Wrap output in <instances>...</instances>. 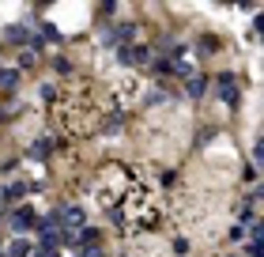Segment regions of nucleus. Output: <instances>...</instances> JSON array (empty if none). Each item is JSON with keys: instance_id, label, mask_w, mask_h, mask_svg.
<instances>
[{"instance_id": "obj_1", "label": "nucleus", "mask_w": 264, "mask_h": 257, "mask_svg": "<svg viewBox=\"0 0 264 257\" xmlns=\"http://www.w3.org/2000/svg\"><path fill=\"white\" fill-rule=\"evenodd\" d=\"M219 99L230 102V106L238 102V76H234V72H223L219 76Z\"/></svg>"}, {"instance_id": "obj_2", "label": "nucleus", "mask_w": 264, "mask_h": 257, "mask_svg": "<svg viewBox=\"0 0 264 257\" xmlns=\"http://www.w3.org/2000/svg\"><path fill=\"white\" fill-rule=\"evenodd\" d=\"M34 227V212L31 208H15L12 212V231H31Z\"/></svg>"}, {"instance_id": "obj_3", "label": "nucleus", "mask_w": 264, "mask_h": 257, "mask_svg": "<svg viewBox=\"0 0 264 257\" xmlns=\"http://www.w3.org/2000/svg\"><path fill=\"white\" fill-rule=\"evenodd\" d=\"M61 223H64V227H83V208L68 204L64 212H61Z\"/></svg>"}, {"instance_id": "obj_4", "label": "nucleus", "mask_w": 264, "mask_h": 257, "mask_svg": "<svg viewBox=\"0 0 264 257\" xmlns=\"http://www.w3.org/2000/svg\"><path fill=\"white\" fill-rule=\"evenodd\" d=\"M132 38H136V23H121L113 31V42H132Z\"/></svg>"}, {"instance_id": "obj_5", "label": "nucleus", "mask_w": 264, "mask_h": 257, "mask_svg": "<svg viewBox=\"0 0 264 257\" xmlns=\"http://www.w3.org/2000/svg\"><path fill=\"white\" fill-rule=\"evenodd\" d=\"M80 242H83V250H99V231L83 227V231H80Z\"/></svg>"}, {"instance_id": "obj_6", "label": "nucleus", "mask_w": 264, "mask_h": 257, "mask_svg": "<svg viewBox=\"0 0 264 257\" xmlns=\"http://www.w3.org/2000/svg\"><path fill=\"white\" fill-rule=\"evenodd\" d=\"M8 38H12V42H34V34L27 31V27H19V23L8 27Z\"/></svg>"}, {"instance_id": "obj_7", "label": "nucleus", "mask_w": 264, "mask_h": 257, "mask_svg": "<svg viewBox=\"0 0 264 257\" xmlns=\"http://www.w3.org/2000/svg\"><path fill=\"white\" fill-rule=\"evenodd\" d=\"M57 144H53V140H38V144L31 148V159H45V155H50V151H53Z\"/></svg>"}, {"instance_id": "obj_8", "label": "nucleus", "mask_w": 264, "mask_h": 257, "mask_svg": "<svg viewBox=\"0 0 264 257\" xmlns=\"http://www.w3.org/2000/svg\"><path fill=\"white\" fill-rule=\"evenodd\" d=\"M204 87H208V80H204V76H193V80H189V95H193V99H200Z\"/></svg>"}, {"instance_id": "obj_9", "label": "nucleus", "mask_w": 264, "mask_h": 257, "mask_svg": "<svg viewBox=\"0 0 264 257\" xmlns=\"http://www.w3.org/2000/svg\"><path fill=\"white\" fill-rule=\"evenodd\" d=\"M27 253H31V242H23V239H15L12 250H8V257H27Z\"/></svg>"}, {"instance_id": "obj_10", "label": "nucleus", "mask_w": 264, "mask_h": 257, "mask_svg": "<svg viewBox=\"0 0 264 257\" xmlns=\"http://www.w3.org/2000/svg\"><path fill=\"white\" fill-rule=\"evenodd\" d=\"M42 38L45 42H61V31H57L53 23H42Z\"/></svg>"}, {"instance_id": "obj_11", "label": "nucleus", "mask_w": 264, "mask_h": 257, "mask_svg": "<svg viewBox=\"0 0 264 257\" xmlns=\"http://www.w3.org/2000/svg\"><path fill=\"white\" fill-rule=\"evenodd\" d=\"M15 83V72H8V68H0V87H12Z\"/></svg>"}, {"instance_id": "obj_12", "label": "nucleus", "mask_w": 264, "mask_h": 257, "mask_svg": "<svg viewBox=\"0 0 264 257\" xmlns=\"http://www.w3.org/2000/svg\"><path fill=\"white\" fill-rule=\"evenodd\" d=\"M246 253H249V257H260V242H249V246H246Z\"/></svg>"}]
</instances>
